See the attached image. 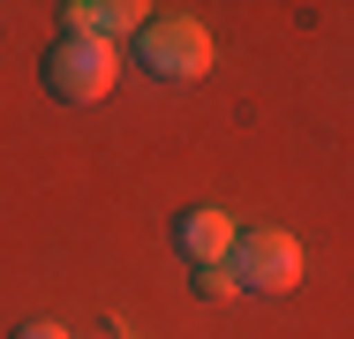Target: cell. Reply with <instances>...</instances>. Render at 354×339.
I'll return each mask as SVG.
<instances>
[{
	"label": "cell",
	"instance_id": "cell-4",
	"mask_svg": "<svg viewBox=\"0 0 354 339\" xmlns=\"http://www.w3.org/2000/svg\"><path fill=\"white\" fill-rule=\"evenodd\" d=\"M234 234H241V226H234L226 211H181V219H174V249H181L196 271L226 264V257H234Z\"/></svg>",
	"mask_w": 354,
	"mask_h": 339
},
{
	"label": "cell",
	"instance_id": "cell-6",
	"mask_svg": "<svg viewBox=\"0 0 354 339\" xmlns=\"http://www.w3.org/2000/svg\"><path fill=\"white\" fill-rule=\"evenodd\" d=\"M196 294H204V302H234L241 286H234V271H226V264H204V271H196Z\"/></svg>",
	"mask_w": 354,
	"mask_h": 339
},
{
	"label": "cell",
	"instance_id": "cell-1",
	"mask_svg": "<svg viewBox=\"0 0 354 339\" xmlns=\"http://www.w3.org/2000/svg\"><path fill=\"white\" fill-rule=\"evenodd\" d=\"M136 61L158 83H196V75H212V30L196 15H143Z\"/></svg>",
	"mask_w": 354,
	"mask_h": 339
},
{
	"label": "cell",
	"instance_id": "cell-7",
	"mask_svg": "<svg viewBox=\"0 0 354 339\" xmlns=\"http://www.w3.org/2000/svg\"><path fill=\"white\" fill-rule=\"evenodd\" d=\"M8 339H68V332H61V324H46V317H30V324H15Z\"/></svg>",
	"mask_w": 354,
	"mask_h": 339
},
{
	"label": "cell",
	"instance_id": "cell-5",
	"mask_svg": "<svg viewBox=\"0 0 354 339\" xmlns=\"http://www.w3.org/2000/svg\"><path fill=\"white\" fill-rule=\"evenodd\" d=\"M61 15H68V30L106 38V46H113L121 30H143V15H151V8H136V0H68Z\"/></svg>",
	"mask_w": 354,
	"mask_h": 339
},
{
	"label": "cell",
	"instance_id": "cell-3",
	"mask_svg": "<svg viewBox=\"0 0 354 339\" xmlns=\"http://www.w3.org/2000/svg\"><path fill=\"white\" fill-rule=\"evenodd\" d=\"M226 271L241 294H294L301 286V241L286 226H249V234H234Z\"/></svg>",
	"mask_w": 354,
	"mask_h": 339
},
{
	"label": "cell",
	"instance_id": "cell-2",
	"mask_svg": "<svg viewBox=\"0 0 354 339\" xmlns=\"http://www.w3.org/2000/svg\"><path fill=\"white\" fill-rule=\"evenodd\" d=\"M113 83H121V53H113L106 38L61 30V38L46 46V91H53V98H68V106H91V98H106Z\"/></svg>",
	"mask_w": 354,
	"mask_h": 339
}]
</instances>
